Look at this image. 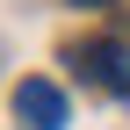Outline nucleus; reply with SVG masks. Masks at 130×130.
I'll return each instance as SVG.
<instances>
[{
    "instance_id": "f257e3e1",
    "label": "nucleus",
    "mask_w": 130,
    "mask_h": 130,
    "mask_svg": "<svg viewBox=\"0 0 130 130\" xmlns=\"http://www.w3.org/2000/svg\"><path fill=\"white\" fill-rule=\"evenodd\" d=\"M72 65H79V72H87L101 94L130 101V43H116V36H94V43H79V51H72Z\"/></svg>"
},
{
    "instance_id": "7ed1b4c3",
    "label": "nucleus",
    "mask_w": 130,
    "mask_h": 130,
    "mask_svg": "<svg viewBox=\"0 0 130 130\" xmlns=\"http://www.w3.org/2000/svg\"><path fill=\"white\" fill-rule=\"evenodd\" d=\"M72 7H108V0H72Z\"/></svg>"
},
{
    "instance_id": "f03ea898",
    "label": "nucleus",
    "mask_w": 130,
    "mask_h": 130,
    "mask_svg": "<svg viewBox=\"0 0 130 130\" xmlns=\"http://www.w3.org/2000/svg\"><path fill=\"white\" fill-rule=\"evenodd\" d=\"M14 123L22 130H65V87L58 79H22L14 87Z\"/></svg>"
}]
</instances>
